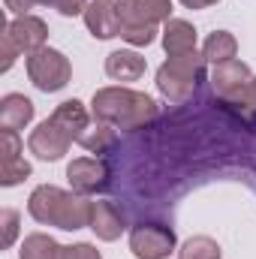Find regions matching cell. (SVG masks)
<instances>
[{
	"mask_svg": "<svg viewBox=\"0 0 256 259\" xmlns=\"http://www.w3.org/2000/svg\"><path fill=\"white\" fill-rule=\"evenodd\" d=\"M109 178H112V172H109L106 160H100V157H75L66 166V181H69L72 193H78V196L103 193L112 184Z\"/></svg>",
	"mask_w": 256,
	"mask_h": 259,
	"instance_id": "obj_6",
	"label": "cell"
},
{
	"mask_svg": "<svg viewBox=\"0 0 256 259\" xmlns=\"http://www.w3.org/2000/svg\"><path fill=\"white\" fill-rule=\"evenodd\" d=\"M145 72H148V61L133 49H118L106 58V75L115 81H139Z\"/></svg>",
	"mask_w": 256,
	"mask_h": 259,
	"instance_id": "obj_13",
	"label": "cell"
},
{
	"mask_svg": "<svg viewBox=\"0 0 256 259\" xmlns=\"http://www.w3.org/2000/svg\"><path fill=\"white\" fill-rule=\"evenodd\" d=\"M124 27H157L172 15V0H115Z\"/></svg>",
	"mask_w": 256,
	"mask_h": 259,
	"instance_id": "obj_8",
	"label": "cell"
},
{
	"mask_svg": "<svg viewBox=\"0 0 256 259\" xmlns=\"http://www.w3.org/2000/svg\"><path fill=\"white\" fill-rule=\"evenodd\" d=\"M91 205L94 202L88 196L61 190L55 184H39L27 199V211L36 223L58 226L64 232H75V229L91 226Z\"/></svg>",
	"mask_w": 256,
	"mask_h": 259,
	"instance_id": "obj_1",
	"label": "cell"
},
{
	"mask_svg": "<svg viewBox=\"0 0 256 259\" xmlns=\"http://www.w3.org/2000/svg\"><path fill=\"white\" fill-rule=\"evenodd\" d=\"M91 115L115 130H142L157 118V103L130 88H100L91 100Z\"/></svg>",
	"mask_w": 256,
	"mask_h": 259,
	"instance_id": "obj_2",
	"label": "cell"
},
{
	"mask_svg": "<svg viewBox=\"0 0 256 259\" xmlns=\"http://www.w3.org/2000/svg\"><path fill=\"white\" fill-rule=\"evenodd\" d=\"M187 9H205V6H214L217 0H181Z\"/></svg>",
	"mask_w": 256,
	"mask_h": 259,
	"instance_id": "obj_30",
	"label": "cell"
},
{
	"mask_svg": "<svg viewBox=\"0 0 256 259\" xmlns=\"http://www.w3.org/2000/svg\"><path fill=\"white\" fill-rule=\"evenodd\" d=\"M91 0H55V9L64 15V18H72V15H84Z\"/></svg>",
	"mask_w": 256,
	"mask_h": 259,
	"instance_id": "obj_27",
	"label": "cell"
},
{
	"mask_svg": "<svg viewBox=\"0 0 256 259\" xmlns=\"http://www.w3.org/2000/svg\"><path fill=\"white\" fill-rule=\"evenodd\" d=\"M250 81H253L250 66L244 64V61H238V58H232V61H226V64H217L211 69V88H214V94H217L220 100H226L229 106H235V103L244 97V91H247Z\"/></svg>",
	"mask_w": 256,
	"mask_h": 259,
	"instance_id": "obj_7",
	"label": "cell"
},
{
	"mask_svg": "<svg viewBox=\"0 0 256 259\" xmlns=\"http://www.w3.org/2000/svg\"><path fill=\"white\" fill-rule=\"evenodd\" d=\"M18 55H21V52H18V46H15V42H12V36L3 30V36H0V58H3V61H0V72H9Z\"/></svg>",
	"mask_w": 256,
	"mask_h": 259,
	"instance_id": "obj_25",
	"label": "cell"
},
{
	"mask_svg": "<svg viewBox=\"0 0 256 259\" xmlns=\"http://www.w3.org/2000/svg\"><path fill=\"white\" fill-rule=\"evenodd\" d=\"M27 75L30 81L42 91V94H58L69 84V75H72V66L69 58L58 49H39L33 55H27Z\"/></svg>",
	"mask_w": 256,
	"mask_h": 259,
	"instance_id": "obj_4",
	"label": "cell"
},
{
	"mask_svg": "<svg viewBox=\"0 0 256 259\" xmlns=\"http://www.w3.org/2000/svg\"><path fill=\"white\" fill-rule=\"evenodd\" d=\"M121 39H127L130 46H151L157 39V27H124Z\"/></svg>",
	"mask_w": 256,
	"mask_h": 259,
	"instance_id": "obj_24",
	"label": "cell"
},
{
	"mask_svg": "<svg viewBox=\"0 0 256 259\" xmlns=\"http://www.w3.org/2000/svg\"><path fill=\"white\" fill-rule=\"evenodd\" d=\"M64 259H103V256H100V250H97L94 244L81 241V244H69V247H64Z\"/></svg>",
	"mask_w": 256,
	"mask_h": 259,
	"instance_id": "obj_26",
	"label": "cell"
},
{
	"mask_svg": "<svg viewBox=\"0 0 256 259\" xmlns=\"http://www.w3.org/2000/svg\"><path fill=\"white\" fill-rule=\"evenodd\" d=\"M18 259H64V247L46 232H33L21 241Z\"/></svg>",
	"mask_w": 256,
	"mask_h": 259,
	"instance_id": "obj_18",
	"label": "cell"
},
{
	"mask_svg": "<svg viewBox=\"0 0 256 259\" xmlns=\"http://www.w3.org/2000/svg\"><path fill=\"white\" fill-rule=\"evenodd\" d=\"M202 69H205V58L196 55V52L172 55L166 64L157 69V91L169 103H184L196 91V84L202 81Z\"/></svg>",
	"mask_w": 256,
	"mask_h": 259,
	"instance_id": "obj_3",
	"label": "cell"
},
{
	"mask_svg": "<svg viewBox=\"0 0 256 259\" xmlns=\"http://www.w3.org/2000/svg\"><path fill=\"white\" fill-rule=\"evenodd\" d=\"M84 24L94 39H115L124 30L115 0H91L84 9Z\"/></svg>",
	"mask_w": 256,
	"mask_h": 259,
	"instance_id": "obj_10",
	"label": "cell"
},
{
	"mask_svg": "<svg viewBox=\"0 0 256 259\" xmlns=\"http://www.w3.org/2000/svg\"><path fill=\"white\" fill-rule=\"evenodd\" d=\"M69 145H72V136H69L61 124H55L52 118H46L39 127L30 133V139H27L30 154L39 157V160H46V163L61 160L66 151H69Z\"/></svg>",
	"mask_w": 256,
	"mask_h": 259,
	"instance_id": "obj_9",
	"label": "cell"
},
{
	"mask_svg": "<svg viewBox=\"0 0 256 259\" xmlns=\"http://www.w3.org/2000/svg\"><path fill=\"white\" fill-rule=\"evenodd\" d=\"M175 244V232L163 223H139L130 229V250L136 259H166Z\"/></svg>",
	"mask_w": 256,
	"mask_h": 259,
	"instance_id": "obj_5",
	"label": "cell"
},
{
	"mask_svg": "<svg viewBox=\"0 0 256 259\" xmlns=\"http://www.w3.org/2000/svg\"><path fill=\"white\" fill-rule=\"evenodd\" d=\"M178 259H223L220 253V244L208 235H193L181 244L178 250Z\"/></svg>",
	"mask_w": 256,
	"mask_h": 259,
	"instance_id": "obj_20",
	"label": "cell"
},
{
	"mask_svg": "<svg viewBox=\"0 0 256 259\" xmlns=\"http://www.w3.org/2000/svg\"><path fill=\"white\" fill-rule=\"evenodd\" d=\"M6 33L12 36V42L18 46L21 55H33V52L46 49V39H49V27L36 15H15L6 24Z\"/></svg>",
	"mask_w": 256,
	"mask_h": 259,
	"instance_id": "obj_11",
	"label": "cell"
},
{
	"mask_svg": "<svg viewBox=\"0 0 256 259\" xmlns=\"http://www.w3.org/2000/svg\"><path fill=\"white\" fill-rule=\"evenodd\" d=\"M235 55H238V39H235L229 30H214V33L205 39V46H202V58L214 66L232 61Z\"/></svg>",
	"mask_w": 256,
	"mask_h": 259,
	"instance_id": "obj_17",
	"label": "cell"
},
{
	"mask_svg": "<svg viewBox=\"0 0 256 259\" xmlns=\"http://www.w3.org/2000/svg\"><path fill=\"white\" fill-rule=\"evenodd\" d=\"M115 127L112 124H103V121H94L91 127L81 133V139H78V145L84 148V151H91V154H106L112 145H115Z\"/></svg>",
	"mask_w": 256,
	"mask_h": 259,
	"instance_id": "obj_19",
	"label": "cell"
},
{
	"mask_svg": "<svg viewBox=\"0 0 256 259\" xmlns=\"http://www.w3.org/2000/svg\"><path fill=\"white\" fill-rule=\"evenodd\" d=\"M91 229L100 241H115L127 229L124 214L115 202H94L91 205Z\"/></svg>",
	"mask_w": 256,
	"mask_h": 259,
	"instance_id": "obj_12",
	"label": "cell"
},
{
	"mask_svg": "<svg viewBox=\"0 0 256 259\" xmlns=\"http://www.w3.org/2000/svg\"><path fill=\"white\" fill-rule=\"evenodd\" d=\"M196 27L184 18H169L163 24V49L166 55H187V52H196Z\"/></svg>",
	"mask_w": 256,
	"mask_h": 259,
	"instance_id": "obj_14",
	"label": "cell"
},
{
	"mask_svg": "<svg viewBox=\"0 0 256 259\" xmlns=\"http://www.w3.org/2000/svg\"><path fill=\"white\" fill-rule=\"evenodd\" d=\"M52 121L61 124V127L72 136V142H78L81 133L91 127V115H88V109H84L81 100H66V103H61V106L52 112Z\"/></svg>",
	"mask_w": 256,
	"mask_h": 259,
	"instance_id": "obj_16",
	"label": "cell"
},
{
	"mask_svg": "<svg viewBox=\"0 0 256 259\" xmlns=\"http://www.w3.org/2000/svg\"><path fill=\"white\" fill-rule=\"evenodd\" d=\"M6 3V9L9 12H15V15H30L27 9H33V6H55V0H3Z\"/></svg>",
	"mask_w": 256,
	"mask_h": 259,
	"instance_id": "obj_28",
	"label": "cell"
},
{
	"mask_svg": "<svg viewBox=\"0 0 256 259\" xmlns=\"http://www.w3.org/2000/svg\"><path fill=\"white\" fill-rule=\"evenodd\" d=\"M235 106H238V109H241V112H244L247 118H256V75H253V81L247 84L244 97H241V100H238Z\"/></svg>",
	"mask_w": 256,
	"mask_h": 259,
	"instance_id": "obj_29",
	"label": "cell"
},
{
	"mask_svg": "<svg viewBox=\"0 0 256 259\" xmlns=\"http://www.w3.org/2000/svg\"><path fill=\"white\" fill-rule=\"evenodd\" d=\"M30 163L24 160V157H18V160H9V163H0V184L3 187H15V184H21L24 178H30Z\"/></svg>",
	"mask_w": 256,
	"mask_h": 259,
	"instance_id": "obj_21",
	"label": "cell"
},
{
	"mask_svg": "<svg viewBox=\"0 0 256 259\" xmlns=\"http://www.w3.org/2000/svg\"><path fill=\"white\" fill-rule=\"evenodd\" d=\"M0 226H3L0 247H12V241H15V235H18V211L3 208V211H0Z\"/></svg>",
	"mask_w": 256,
	"mask_h": 259,
	"instance_id": "obj_23",
	"label": "cell"
},
{
	"mask_svg": "<svg viewBox=\"0 0 256 259\" xmlns=\"http://www.w3.org/2000/svg\"><path fill=\"white\" fill-rule=\"evenodd\" d=\"M21 157V136L18 130H0V163Z\"/></svg>",
	"mask_w": 256,
	"mask_h": 259,
	"instance_id": "obj_22",
	"label": "cell"
},
{
	"mask_svg": "<svg viewBox=\"0 0 256 259\" xmlns=\"http://www.w3.org/2000/svg\"><path fill=\"white\" fill-rule=\"evenodd\" d=\"M33 103L24 94H6L0 100V127L3 130H24L33 121Z\"/></svg>",
	"mask_w": 256,
	"mask_h": 259,
	"instance_id": "obj_15",
	"label": "cell"
}]
</instances>
